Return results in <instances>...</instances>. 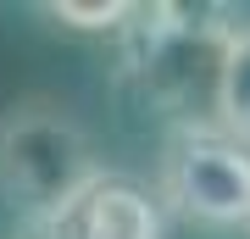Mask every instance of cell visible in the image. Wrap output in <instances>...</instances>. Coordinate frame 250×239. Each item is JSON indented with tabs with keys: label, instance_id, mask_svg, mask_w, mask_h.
Masks as SVG:
<instances>
[{
	"label": "cell",
	"instance_id": "obj_6",
	"mask_svg": "<svg viewBox=\"0 0 250 239\" xmlns=\"http://www.w3.org/2000/svg\"><path fill=\"white\" fill-rule=\"evenodd\" d=\"M50 17L67 22V28H89V34H100V28H128V17H134V6H123V0H111V6H78V0H50Z\"/></svg>",
	"mask_w": 250,
	"mask_h": 239
},
{
	"label": "cell",
	"instance_id": "obj_4",
	"mask_svg": "<svg viewBox=\"0 0 250 239\" xmlns=\"http://www.w3.org/2000/svg\"><path fill=\"white\" fill-rule=\"evenodd\" d=\"M28 239H161V212L139 184L100 173L50 222L28 228Z\"/></svg>",
	"mask_w": 250,
	"mask_h": 239
},
{
	"label": "cell",
	"instance_id": "obj_3",
	"mask_svg": "<svg viewBox=\"0 0 250 239\" xmlns=\"http://www.w3.org/2000/svg\"><path fill=\"white\" fill-rule=\"evenodd\" d=\"M161 195L189 222H250V151L223 128H184L161 156Z\"/></svg>",
	"mask_w": 250,
	"mask_h": 239
},
{
	"label": "cell",
	"instance_id": "obj_1",
	"mask_svg": "<svg viewBox=\"0 0 250 239\" xmlns=\"http://www.w3.org/2000/svg\"><path fill=\"white\" fill-rule=\"evenodd\" d=\"M106 173L83 123L56 100H17L0 111V200L28 228L50 222L62 206Z\"/></svg>",
	"mask_w": 250,
	"mask_h": 239
},
{
	"label": "cell",
	"instance_id": "obj_5",
	"mask_svg": "<svg viewBox=\"0 0 250 239\" xmlns=\"http://www.w3.org/2000/svg\"><path fill=\"white\" fill-rule=\"evenodd\" d=\"M211 111H217V128H223L228 139L250 145V28H233V39L223 50Z\"/></svg>",
	"mask_w": 250,
	"mask_h": 239
},
{
	"label": "cell",
	"instance_id": "obj_2",
	"mask_svg": "<svg viewBox=\"0 0 250 239\" xmlns=\"http://www.w3.org/2000/svg\"><path fill=\"white\" fill-rule=\"evenodd\" d=\"M128 44H123V78L139 84V95L150 106L184 111L195 84L206 78L217 95V67L233 39V28L223 22H200L184 6H134L128 17Z\"/></svg>",
	"mask_w": 250,
	"mask_h": 239
}]
</instances>
